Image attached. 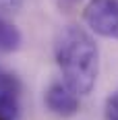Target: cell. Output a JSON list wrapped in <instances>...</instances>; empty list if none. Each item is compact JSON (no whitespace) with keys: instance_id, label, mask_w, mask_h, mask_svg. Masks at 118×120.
<instances>
[{"instance_id":"6da1fadb","label":"cell","mask_w":118,"mask_h":120,"mask_svg":"<svg viewBox=\"0 0 118 120\" xmlns=\"http://www.w3.org/2000/svg\"><path fill=\"white\" fill-rule=\"evenodd\" d=\"M54 58L64 83L77 95H85L93 89L99 72V50L83 27L66 25L60 29L54 39Z\"/></svg>"},{"instance_id":"7a4b0ae2","label":"cell","mask_w":118,"mask_h":120,"mask_svg":"<svg viewBox=\"0 0 118 120\" xmlns=\"http://www.w3.org/2000/svg\"><path fill=\"white\" fill-rule=\"evenodd\" d=\"M83 19L97 35L118 39V0H89Z\"/></svg>"},{"instance_id":"3957f363","label":"cell","mask_w":118,"mask_h":120,"mask_svg":"<svg viewBox=\"0 0 118 120\" xmlns=\"http://www.w3.org/2000/svg\"><path fill=\"white\" fill-rule=\"evenodd\" d=\"M46 108L58 118H71L79 112V97L71 87L62 81H54L44 93Z\"/></svg>"},{"instance_id":"277c9868","label":"cell","mask_w":118,"mask_h":120,"mask_svg":"<svg viewBox=\"0 0 118 120\" xmlns=\"http://www.w3.org/2000/svg\"><path fill=\"white\" fill-rule=\"evenodd\" d=\"M19 112V83L17 79L0 72V120H15Z\"/></svg>"},{"instance_id":"5b68a950","label":"cell","mask_w":118,"mask_h":120,"mask_svg":"<svg viewBox=\"0 0 118 120\" xmlns=\"http://www.w3.org/2000/svg\"><path fill=\"white\" fill-rule=\"evenodd\" d=\"M21 48V33L12 23L0 17V52H15Z\"/></svg>"},{"instance_id":"8992f818","label":"cell","mask_w":118,"mask_h":120,"mask_svg":"<svg viewBox=\"0 0 118 120\" xmlns=\"http://www.w3.org/2000/svg\"><path fill=\"white\" fill-rule=\"evenodd\" d=\"M106 116L108 120H118V93L106 99Z\"/></svg>"},{"instance_id":"52a82bcc","label":"cell","mask_w":118,"mask_h":120,"mask_svg":"<svg viewBox=\"0 0 118 120\" xmlns=\"http://www.w3.org/2000/svg\"><path fill=\"white\" fill-rule=\"evenodd\" d=\"M66 2H79V0H66Z\"/></svg>"}]
</instances>
